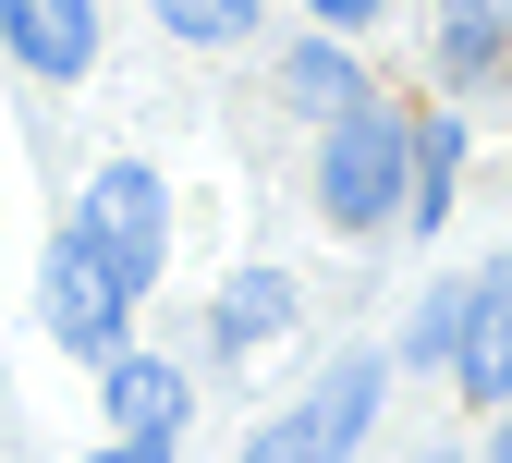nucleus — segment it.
<instances>
[{"instance_id":"f257e3e1","label":"nucleus","mask_w":512,"mask_h":463,"mask_svg":"<svg viewBox=\"0 0 512 463\" xmlns=\"http://www.w3.org/2000/svg\"><path fill=\"white\" fill-rule=\"evenodd\" d=\"M403 195H415V122L403 110L366 98L342 122H317V220L330 232H391Z\"/></svg>"},{"instance_id":"f03ea898","label":"nucleus","mask_w":512,"mask_h":463,"mask_svg":"<svg viewBox=\"0 0 512 463\" xmlns=\"http://www.w3.org/2000/svg\"><path fill=\"white\" fill-rule=\"evenodd\" d=\"M135 269H122V256L86 232V220H61V244L37 256V305H49V342L61 354H86V366H110L122 354V329H135Z\"/></svg>"},{"instance_id":"7ed1b4c3","label":"nucleus","mask_w":512,"mask_h":463,"mask_svg":"<svg viewBox=\"0 0 512 463\" xmlns=\"http://www.w3.org/2000/svg\"><path fill=\"white\" fill-rule=\"evenodd\" d=\"M74 220H86V232H98L135 281H159V256H171V195H159V171H147V159H110V171L74 195Z\"/></svg>"},{"instance_id":"20e7f679","label":"nucleus","mask_w":512,"mask_h":463,"mask_svg":"<svg viewBox=\"0 0 512 463\" xmlns=\"http://www.w3.org/2000/svg\"><path fill=\"white\" fill-rule=\"evenodd\" d=\"M0 49H13L37 86H74L98 61V0H0Z\"/></svg>"},{"instance_id":"39448f33","label":"nucleus","mask_w":512,"mask_h":463,"mask_svg":"<svg viewBox=\"0 0 512 463\" xmlns=\"http://www.w3.org/2000/svg\"><path fill=\"white\" fill-rule=\"evenodd\" d=\"M452 378H464V403H512V256L476 281V305H464V354H452Z\"/></svg>"},{"instance_id":"423d86ee","label":"nucleus","mask_w":512,"mask_h":463,"mask_svg":"<svg viewBox=\"0 0 512 463\" xmlns=\"http://www.w3.org/2000/svg\"><path fill=\"white\" fill-rule=\"evenodd\" d=\"M439 86H452V98H476V86H500L512 74V13H500V0H439Z\"/></svg>"},{"instance_id":"0eeeda50","label":"nucleus","mask_w":512,"mask_h":463,"mask_svg":"<svg viewBox=\"0 0 512 463\" xmlns=\"http://www.w3.org/2000/svg\"><path fill=\"white\" fill-rule=\"evenodd\" d=\"M98 403H110L122 439H171L196 390H183V366H159V354H110V366H98Z\"/></svg>"},{"instance_id":"6e6552de","label":"nucleus","mask_w":512,"mask_h":463,"mask_svg":"<svg viewBox=\"0 0 512 463\" xmlns=\"http://www.w3.org/2000/svg\"><path fill=\"white\" fill-rule=\"evenodd\" d=\"M281 98H293L305 122H342V110H366V61L342 49V25H317V37H293V49H281Z\"/></svg>"},{"instance_id":"1a4fd4ad","label":"nucleus","mask_w":512,"mask_h":463,"mask_svg":"<svg viewBox=\"0 0 512 463\" xmlns=\"http://www.w3.org/2000/svg\"><path fill=\"white\" fill-rule=\"evenodd\" d=\"M281 329H293V281H281V269L220 281V305H208V342H220V354H256V342H281Z\"/></svg>"},{"instance_id":"9d476101","label":"nucleus","mask_w":512,"mask_h":463,"mask_svg":"<svg viewBox=\"0 0 512 463\" xmlns=\"http://www.w3.org/2000/svg\"><path fill=\"white\" fill-rule=\"evenodd\" d=\"M452 195H464V122L427 110V122H415V195H403V232H439V220H452Z\"/></svg>"},{"instance_id":"9b49d317","label":"nucleus","mask_w":512,"mask_h":463,"mask_svg":"<svg viewBox=\"0 0 512 463\" xmlns=\"http://www.w3.org/2000/svg\"><path fill=\"white\" fill-rule=\"evenodd\" d=\"M464 305H476V281L427 293V305H415V329H403V366H452V354H464Z\"/></svg>"},{"instance_id":"f8f14e48","label":"nucleus","mask_w":512,"mask_h":463,"mask_svg":"<svg viewBox=\"0 0 512 463\" xmlns=\"http://www.w3.org/2000/svg\"><path fill=\"white\" fill-rule=\"evenodd\" d=\"M232 463H342V451H330V427H317V415L293 403V415H269V427H256Z\"/></svg>"},{"instance_id":"ddd939ff","label":"nucleus","mask_w":512,"mask_h":463,"mask_svg":"<svg viewBox=\"0 0 512 463\" xmlns=\"http://www.w3.org/2000/svg\"><path fill=\"white\" fill-rule=\"evenodd\" d=\"M159 25L196 49H232V37H256V0H159Z\"/></svg>"},{"instance_id":"4468645a","label":"nucleus","mask_w":512,"mask_h":463,"mask_svg":"<svg viewBox=\"0 0 512 463\" xmlns=\"http://www.w3.org/2000/svg\"><path fill=\"white\" fill-rule=\"evenodd\" d=\"M305 13H317V25H378L391 0H305Z\"/></svg>"},{"instance_id":"2eb2a0df","label":"nucleus","mask_w":512,"mask_h":463,"mask_svg":"<svg viewBox=\"0 0 512 463\" xmlns=\"http://www.w3.org/2000/svg\"><path fill=\"white\" fill-rule=\"evenodd\" d=\"M98 463H171V439H110Z\"/></svg>"},{"instance_id":"dca6fc26","label":"nucleus","mask_w":512,"mask_h":463,"mask_svg":"<svg viewBox=\"0 0 512 463\" xmlns=\"http://www.w3.org/2000/svg\"><path fill=\"white\" fill-rule=\"evenodd\" d=\"M488 463H512V403H500V427H488Z\"/></svg>"}]
</instances>
